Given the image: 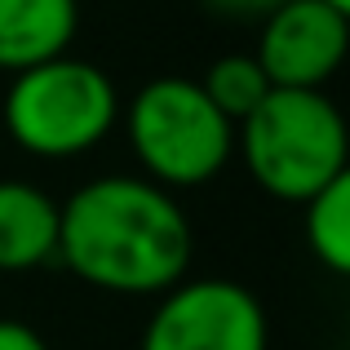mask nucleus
Returning <instances> with one entry per match:
<instances>
[{
  "label": "nucleus",
  "mask_w": 350,
  "mask_h": 350,
  "mask_svg": "<svg viewBox=\"0 0 350 350\" xmlns=\"http://www.w3.org/2000/svg\"><path fill=\"white\" fill-rule=\"evenodd\" d=\"M58 257L107 293H169L191 262V222L151 178H98L58 204Z\"/></svg>",
  "instance_id": "f257e3e1"
},
{
  "label": "nucleus",
  "mask_w": 350,
  "mask_h": 350,
  "mask_svg": "<svg viewBox=\"0 0 350 350\" xmlns=\"http://www.w3.org/2000/svg\"><path fill=\"white\" fill-rule=\"evenodd\" d=\"M244 164L275 200L306 204L346 173V120L324 89H271L239 120Z\"/></svg>",
  "instance_id": "f03ea898"
},
{
  "label": "nucleus",
  "mask_w": 350,
  "mask_h": 350,
  "mask_svg": "<svg viewBox=\"0 0 350 350\" xmlns=\"http://www.w3.org/2000/svg\"><path fill=\"white\" fill-rule=\"evenodd\" d=\"M120 120V94L103 67L58 53L18 71L5 94V129L23 151L67 160L98 146Z\"/></svg>",
  "instance_id": "7ed1b4c3"
},
{
  "label": "nucleus",
  "mask_w": 350,
  "mask_h": 350,
  "mask_svg": "<svg viewBox=\"0 0 350 350\" xmlns=\"http://www.w3.org/2000/svg\"><path fill=\"white\" fill-rule=\"evenodd\" d=\"M133 155L155 187H200L235 151V124L204 98L200 80L160 76L137 89L124 111Z\"/></svg>",
  "instance_id": "20e7f679"
},
{
  "label": "nucleus",
  "mask_w": 350,
  "mask_h": 350,
  "mask_svg": "<svg viewBox=\"0 0 350 350\" xmlns=\"http://www.w3.org/2000/svg\"><path fill=\"white\" fill-rule=\"evenodd\" d=\"M142 350H266L262 301L235 280L173 284L146 324Z\"/></svg>",
  "instance_id": "39448f33"
},
{
  "label": "nucleus",
  "mask_w": 350,
  "mask_h": 350,
  "mask_svg": "<svg viewBox=\"0 0 350 350\" xmlns=\"http://www.w3.org/2000/svg\"><path fill=\"white\" fill-rule=\"evenodd\" d=\"M350 49V14L324 0H284L262 18L257 53L271 89H324Z\"/></svg>",
  "instance_id": "423d86ee"
},
{
  "label": "nucleus",
  "mask_w": 350,
  "mask_h": 350,
  "mask_svg": "<svg viewBox=\"0 0 350 350\" xmlns=\"http://www.w3.org/2000/svg\"><path fill=\"white\" fill-rule=\"evenodd\" d=\"M76 27V0H0V71L18 76L36 62L67 53Z\"/></svg>",
  "instance_id": "0eeeda50"
},
{
  "label": "nucleus",
  "mask_w": 350,
  "mask_h": 350,
  "mask_svg": "<svg viewBox=\"0 0 350 350\" xmlns=\"http://www.w3.org/2000/svg\"><path fill=\"white\" fill-rule=\"evenodd\" d=\"M58 257V204L31 182H0V271H36Z\"/></svg>",
  "instance_id": "6e6552de"
},
{
  "label": "nucleus",
  "mask_w": 350,
  "mask_h": 350,
  "mask_svg": "<svg viewBox=\"0 0 350 350\" xmlns=\"http://www.w3.org/2000/svg\"><path fill=\"white\" fill-rule=\"evenodd\" d=\"M306 244L333 275L350 271V173L306 200Z\"/></svg>",
  "instance_id": "1a4fd4ad"
},
{
  "label": "nucleus",
  "mask_w": 350,
  "mask_h": 350,
  "mask_svg": "<svg viewBox=\"0 0 350 350\" xmlns=\"http://www.w3.org/2000/svg\"><path fill=\"white\" fill-rule=\"evenodd\" d=\"M200 89H204V98L231 120V124H239V120H248L262 107V98L271 94V80H266L262 62H257L253 53H226V58H217L213 67L204 71Z\"/></svg>",
  "instance_id": "9d476101"
},
{
  "label": "nucleus",
  "mask_w": 350,
  "mask_h": 350,
  "mask_svg": "<svg viewBox=\"0 0 350 350\" xmlns=\"http://www.w3.org/2000/svg\"><path fill=\"white\" fill-rule=\"evenodd\" d=\"M200 5L213 9V14H222V18H257V23H262V18L275 14L284 0H200Z\"/></svg>",
  "instance_id": "9b49d317"
},
{
  "label": "nucleus",
  "mask_w": 350,
  "mask_h": 350,
  "mask_svg": "<svg viewBox=\"0 0 350 350\" xmlns=\"http://www.w3.org/2000/svg\"><path fill=\"white\" fill-rule=\"evenodd\" d=\"M0 350H49L36 328L18 324V319H0Z\"/></svg>",
  "instance_id": "f8f14e48"
},
{
  "label": "nucleus",
  "mask_w": 350,
  "mask_h": 350,
  "mask_svg": "<svg viewBox=\"0 0 350 350\" xmlns=\"http://www.w3.org/2000/svg\"><path fill=\"white\" fill-rule=\"evenodd\" d=\"M324 5H333V9H346V14H350V0H324Z\"/></svg>",
  "instance_id": "ddd939ff"
}]
</instances>
